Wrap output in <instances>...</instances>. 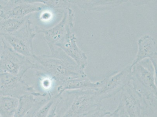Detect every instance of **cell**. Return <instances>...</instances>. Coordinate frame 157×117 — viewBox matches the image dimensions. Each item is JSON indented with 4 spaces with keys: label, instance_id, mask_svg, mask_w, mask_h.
Instances as JSON below:
<instances>
[{
    "label": "cell",
    "instance_id": "cell-23",
    "mask_svg": "<svg viewBox=\"0 0 157 117\" xmlns=\"http://www.w3.org/2000/svg\"><path fill=\"white\" fill-rule=\"evenodd\" d=\"M0 117H1V116H0Z\"/></svg>",
    "mask_w": 157,
    "mask_h": 117
},
{
    "label": "cell",
    "instance_id": "cell-3",
    "mask_svg": "<svg viewBox=\"0 0 157 117\" xmlns=\"http://www.w3.org/2000/svg\"><path fill=\"white\" fill-rule=\"evenodd\" d=\"M4 47L0 58V74L8 73L22 78L28 69L36 68L28 58L15 52L3 41Z\"/></svg>",
    "mask_w": 157,
    "mask_h": 117
},
{
    "label": "cell",
    "instance_id": "cell-17",
    "mask_svg": "<svg viewBox=\"0 0 157 117\" xmlns=\"http://www.w3.org/2000/svg\"><path fill=\"white\" fill-rule=\"evenodd\" d=\"M18 103V98L0 95V116L14 117Z\"/></svg>",
    "mask_w": 157,
    "mask_h": 117
},
{
    "label": "cell",
    "instance_id": "cell-18",
    "mask_svg": "<svg viewBox=\"0 0 157 117\" xmlns=\"http://www.w3.org/2000/svg\"><path fill=\"white\" fill-rule=\"evenodd\" d=\"M26 17L21 20L6 19L1 21L0 22V35L2 36L18 31L25 25Z\"/></svg>",
    "mask_w": 157,
    "mask_h": 117
},
{
    "label": "cell",
    "instance_id": "cell-19",
    "mask_svg": "<svg viewBox=\"0 0 157 117\" xmlns=\"http://www.w3.org/2000/svg\"><path fill=\"white\" fill-rule=\"evenodd\" d=\"M110 113V112L103 108L102 105H101L81 117H105Z\"/></svg>",
    "mask_w": 157,
    "mask_h": 117
},
{
    "label": "cell",
    "instance_id": "cell-21",
    "mask_svg": "<svg viewBox=\"0 0 157 117\" xmlns=\"http://www.w3.org/2000/svg\"><path fill=\"white\" fill-rule=\"evenodd\" d=\"M51 17V14L50 13H48L47 12L43 14L42 15V17H41V18H42V19L43 20H44V21H47V20L49 19Z\"/></svg>",
    "mask_w": 157,
    "mask_h": 117
},
{
    "label": "cell",
    "instance_id": "cell-1",
    "mask_svg": "<svg viewBox=\"0 0 157 117\" xmlns=\"http://www.w3.org/2000/svg\"><path fill=\"white\" fill-rule=\"evenodd\" d=\"M95 90L64 91L57 100L54 117H81L102 105Z\"/></svg>",
    "mask_w": 157,
    "mask_h": 117
},
{
    "label": "cell",
    "instance_id": "cell-4",
    "mask_svg": "<svg viewBox=\"0 0 157 117\" xmlns=\"http://www.w3.org/2000/svg\"><path fill=\"white\" fill-rule=\"evenodd\" d=\"M131 66H128L118 73L107 77L99 81V85L95 93L102 102L103 100L110 98L120 92L125 85L130 82Z\"/></svg>",
    "mask_w": 157,
    "mask_h": 117
},
{
    "label": "cell",
    "instance_id": "cell-13",
    "mask_svg": "<svg viewBox=\"0 0 157 117\" xmlns=\"http://www.w3.org/2000/svg\"><path fill=\"white\" fill-rule=\"evenodd\" d=\"M60 95L55 94L39 100L24 117H54L56 104Z\"/></svg>",
    "mask_w": 157,
    "mask_h": 117
},
{
    "label": "cell",
    "instance_id": "cell-16",
    "mask_svg": "<svg viewBox=\"0 0 157 117\" xmlns=\"http://www.w3.org/2000/svg\"><path fill=\"white\" fill-rule=\"evenodd\" d=\"M123 1H86L78 2L79 6L89 11H105L112 9L122 3Z\"/></svg>",
    "mask_w": 157,
    "mask_h": 117
},
{
    "label": "cell",
    "instance_id": "cell-10",
    "mask_svg": "<svg viewBox=\"0 0 157 117\" xmlns=\"http://www.w3.org/2000/svg\"><path fill=\"white\" fill-rule=\"evenodd\" d=\"M118 105L123 108L129 117H141L140 98L130 82L121 91Z\"/></svg>",
    "mask_w": 157,
    "mask_h": 117
},
{
    "label": "cell",
    "instance_id": "cell-2",
    "mask_svg": "<svg viewBox=\"0 0 157 117\" xmlns=\"http://www.w3.org/2000/svg\"><path fill=\"white\" fill-rule=\"evenodd\" d=\"M49 55L33 57L39 67L56 81L86 77L83 70L81 69L67 55H61L56 50Z\"/></svg>",
    "mask_w": 157,
    "mask_h": 117
},
{
    "label": "cell",
    "instance_id": "cell-14",
    "mask_svg": "<svg viewBox=\"0 0 157 117\" xmlns=\"http://www.w3.org/2000/svg\"><path fill=\"white\" fill-rule=\"evenodd\" d=\"M56 94L61 95L64 91L74 90H93L96 91L99 85V81L92 82L86 77H81L57 81Z\"/></svg>",
    "mask_w": 157,
    "mask_h": 117
},
{
    "label": "cell",
    "instance_id": "cell-22",
    "mask_svg": "<svg viewBox=\"0 0 157 117\" xmlns=\"http://www.w3.org/2000/svg\"><path fill=\"white\" fill-rule=\"evenodd\" d=\"M3 44H0V58H1V54H2L3 49L4 47V43L3 41H2Z\"/></svg>",
    "mask_w": 157,
    "mask_h": 117
},
{
    "label": "cell",
    "instance_id": "cell-11",
    "mask_svg": "<svg viewBox=\"0 0 157 117\" xmlns=\"http://www.w3.org/2000/svg\"><path fill=\"white\" fill-rule=\"evenodd\" d=\"M68 10V12L65 13L63 19L56 26L47 30L40 31L45 35V40L51 49V53L56 50L55 45L65 35L70 24L73 23L74 15L72 11L69 8Z\"/></svg>",
    "mask_w": 157,
    "mask_h": 117
},
{
    "label": "cell",
    "instance_id": "cell-6",
    "mask_svg": "<svg viewBox=\"0 0 157 117\" xmlns=\"http://www.w3.org/2000/svg\"><path fill=\"white\" fill-rule=\"evenodd\" d=\"M130 82L157 95V70L150 60L145 59L131 67Z\"/></svg>",
    "mask_w": 157,
    "mask_h": 117
},
{
    "label": "cell",
    "instance_id": "cell-15",
    "mask_svg": "<svg viewBox=\"0 0 157 117\" xmlns=\"http://www.w3.org/2000/svg\"><path fill=\"white\" fill-rule=\"evenodd\" d=\"M48 96L46 94L37 92L27 94L18 98V103L14 117H24L40 99L38 98Z\"/></svg>",
    "mask_w": 157,
    "mask_h": 117
},
{
    "label": "cell",
    "instance_id": "cell-7",
    "mask_svg": "<svg viewBox=\"0 0 157 117\" xmlns=\"http://www.w3.org/2000/svg\"><path fill=\"white\" fill-rule=\"evenodd\" d=\"M37 93L22 78L6 73L0 74V95L19 98L27 94Z\"/></svg>",
    "mask_w": 157,
    "mask_h": 117
},
{
    "label": "cell",
    "instance_id": "cell-20",
    "mask_svg": "<svg viewBox=\"0 0 157 117\" xmlns=\"http://www.w3.org/2000/svg\"><path fill=\"white\" fill-rule=\"evenodd\" d=\"M105 117H129L125 112L123 108L118 105L117 109L113 113H111Z\"/></svg>",
    "mask_w": 157,
    "mask_h": 117
},
{
    "label": "cell",
    "instance_id": "cell-8",
    "mask_svg": "<svg viewBox=\"0 0 157 117\" xmlns=\"http://www.w3.org/2000/svg\"><path fill=\"white\" fill-rule=\"evenodd\" d=\"M73 27V23L70 24L65 35L56 45L62 50L81 69L84 70L87 65V57L77 45L75 34L71 30Z\"/></svg>",
    "mask_w": 157,
    "mask_h": 117
},
{
    "label": "cell",
    "instance_id": "cell-9",
    "mask_svg": "<svg viewBox=\"0 0 157 117\" xmlns=\"http://www.w3.org/2000/svg\"><path fill=\"white\" fill-rule=\"evenodd\" d=\"M0 9V17L4 20H21L28 14L41 10L42 7L31 2L16 1L10 2L5 6H1Z\"/></svg>",
    "mask_w": 157,
    "mask_h": 117
},
{
    "label": "cell",
    "instance_id": "cell-12",
    "mask_svg": "<svg viewBox=\"0 0 157 117\" xmlns=\"http://www.w3.org/2000/svg\"><path fill=\"white\" fill-rule=\"evenodd\" d=\"M137 55L131 67L148 58L157 70V43L156 41L150 36L145 35L138 41Z\"/></svg>",
    "mask_w": 157,
    "mask_h": 117
},
{
    "label": "cell",
    "instance_id": "cell-5",
    "mask_svg": "<svg viewBox=\"0 0 157 117\" xmlns=\"http://www.w3.org/2000/svg\"><path fill=\"white\" fill-rule=\"evenodd\" d=\"M30 25L28 20L18 31L2 36L14 51L26 58H33L34 55L33 42L35 35Z\"/></svg>",
    "mask_w": 157,
    "mask_h": 117
}]
</instances>
